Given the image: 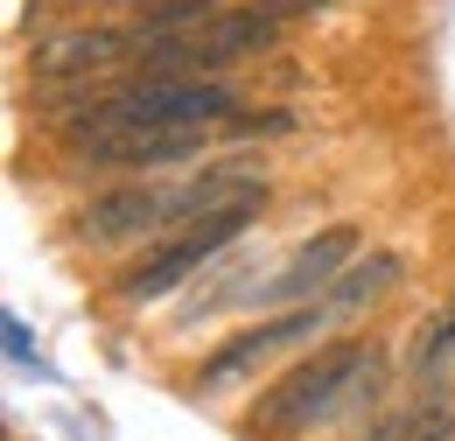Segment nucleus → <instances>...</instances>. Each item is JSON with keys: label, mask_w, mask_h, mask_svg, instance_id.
Instances as JSON below:
<instances>
[{"label": "nucleus", "mask_w": 455, "mask_h": 441, "mask_svg": "<svg viewBox=\"0 0 455 441\" xmlns=\"http://www.w3.org/2000/svg\"><path fill=\"white\" fill-rule=\"evenodd\" d=\"M231 112H238V99L218 77H126L119 92L70 106L63 140L92 148V140H113V133H204Z\"/></svg>", "instance_id": "f257e3e1"}, {"label": "nucleus", "mask_w": 455, "mask_h": 441, "mask_svg": "<svg viewBox=\"0 0 455 441\" xmlns=\"http://www.w3.org/2000/svg\"><path fill=\"white\" fill-rule=\"evenodd\" d=\"M379 379H386V365L371 357V343H330L308 365H294L274 392H259V406L245 413V435L294 441L308 428H323V421H337V413H350L364 392H379Z\"/></svg>", "instance_id": "f03ea898"}, {"label": "nucleus", "mask_w": 455, "mask_h": 441, "mask_svg": "<svg viewBox=\"0 0 455 441\" xmlns=\"http://www.w3.org/2000/svg\"><path fill=\"white\" fill-rule=\"evenodd\" d=\"M252 218H259V204H231V211H211V218H189L175 238H162L148 260H133V267L119 274V301H126V309H148V301L175 294L189 274H204L225 245H238V231Z\"/></svg>", "instance_id": "7ed1b4c3"}, {"label": "nucleus", "mask_w": 455, "mask_h": 441, "mask_svg": "<svg viewBox=\"0 0 455 441\" xmlns=\"http://www.w3.org/2000/svg\"><path fill=\"white\" fill-rule=\"evenodd\" d=\"M337 309L330 301H301V309H287V316H267V323H252V330H238L231 343H218L211 357H204V372H196V386L218 392L231 386V379H245L252 365H267L274 350H287V343H301V336H315L323 323H330Z\"/></svg>", "instance_id": "20e7f679"}, {"label": "nucleus", "mask_w": 455, "mask_h": 441, "mask_svg": "<svg viewBox=\"0 0 455 441\" xmlns=\"http://www.w3.org/2000/svg\"><path fill=\"white\" fill-rule=\"evenodd\" d=\"M70 224H77V238H84V245H126V238H140V231H162V224H175V189L126 182V189L92 196V204H84Z\"/></svg>", "instance_id": "39448f33"}, {"label": "nucleus", "mask_w": 455, "mask_h": 441, "mask_svg": "<svg viewBox=\"0 0 455 441\" xmlns=\"http://www.w3.org/2000/svg\"><path fill=\"white\" fill-rule=\"evenodd\" d=\"M350 245H357V231H350V224H330L323 238H308V245L287 260L281 274L259 287V301H274V309H301L308 294H323L330 280H343V260H350Z\"/></svg>", "instance_id": "423d86ee"}, {"label": "nucleus", "mask_w": 455, "mask_h": 441, "mask_svg": "<svg viewBox=\"0 0 455 441\" xmlns=\"http://www.w3.org/2000/svg\"><path fill=\"white\" fill-rule=\"evenodd\" d=\"M204 155V133H113V140H92L77 148L84 168H182Z\"/></svg>", "instance_id": "0eeeda50"}, {"label": "nucleus", "mask_w": 455, "mask_h": 441, "mask_svg": "<svg viewBox=\"0 0 455 441\" xmlns=\"http://www.w3.org/2000/svg\"><path fill=\"white\" fill-rule=\"evenodd\" d=\"M393 280H399V260H393V253H379V260H364V267H350V274H343V287H330L323 301H330L337 316H350V309H364V301H379V294H386Z\"/></svg>", "instance_id": "6e6552de"}, {"label": "nucleus", "mask_w": 455, "mask_h": 441, "mask_svg": "<svg viewBox=\"0 0 455 441\" xmlns=\"http://www.w3.org/2000/svg\"><path fill=\"white\" fill-rule=\"evenodd\" d=\"M218 7H225V0H148L133 21H140L148 36H189V28H204Z\"/></svg>", "instance_id": "1a4fd4ad"}, {"label": "nucleus", "mask_w": 455, "mask_h": 441, "mask_svg": "<svg viewBox=\"0 0 455 441\" xmlns=\"http://www.w3.org/2000/svg\"><path fill=\"white\" fill-rule=\"evenodd\" d=\"M442 357H455V309L420 336V350H413V365H420V372H427V365H442Z\"/></svg>", "instance_id": "9d476101"}]
</instances>
